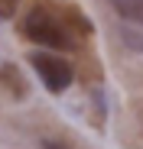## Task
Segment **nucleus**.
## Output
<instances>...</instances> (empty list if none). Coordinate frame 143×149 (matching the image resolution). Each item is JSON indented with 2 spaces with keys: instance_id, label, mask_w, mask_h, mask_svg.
I'll use <instances>...</instances> for the list:
<instances>
[{
  "instance_id": "obj_1",
  "label": "nucleus",
  "mask_w": 143,
  "mask_h": 149,
  "mask_svg": "<svg viewBox=\"0 0 143 149\" xmlns=\"http://www.w3.org/2000/svg\"><path fill=\"white\" fill-rule=\"evenodd\" d=\"M20 33L26 36L36 45L55 49V52H65V49H75V36H72L68 19L59 16L49 7H33L26 16L20 19Z\"/></svg>"
},
{
  "instance_id": "obj_2",
  "label": "nucleus",
  "mask_w": 143,
  "mask_h": 149,
  "mask_svg": "<svg viewBox=\"0 0 143 149\" xmlns=\"http://www.w3.org/2000/svg\"><path fill=\"white\" fill-rule=\"evenodd\" d=\"M29 65H33V71L39 74L42 88L49 91V94H62V91H68L72 78H75L72 65H68L62 55H55V52H33V55H29Z\"/></svg>"
},
{
  "instance_id": "obj_3",
  "label": "nucleus",
  "mask_w": 143,
  "mask_h": 149,
  "mask_svg": "<svg viewBox=\"0 0 143 149\" xmlns=\"http://www.w3.org/2000/svg\"><path fill=\"white\" fill-rule=\"evenodd\" d=\"M114 10L130 23H143V0H111Z\"/></svg>"
},
{
  "instance_id": "obj_4",
  "label": "nucleus",
  "mask_w": 143,
  "mask_h": 149,
  "mask_svg": "<svg viewBox=\"0 0 143 149\" xmlns=\"http://www.w3.org/2000/svg\"><path fill=\"white\" fill-rule=\"evenodd\" d=\"M0 78H4V81H10L13 94H16V91H20V97L26 94V84H23V78L16 74V68H13V65H4V68H0Z\"/></svg>"
},
{
  "instance_id": "obj_5",
  "label": "nucleus",
  "mask_w": 143,
  "mask_h": 149,
  "mask_svg": "<svg viewBox=\"0 0 143 149\" xmlns=\"http://www.w3.org/2000/svg\"><path fill=\"white\" fill-rule=\"evenodd\" d=\"M16 7H20V0H0V19H13Z\"/></svg>"
},
{
  "instance_id": "obj_6",
  "label": "nucleus",
  "mask_w": 143,
  "mask_h": 149,
  "mask_svg": "<svg viewBox=\"0 0 143 149\" xmlns=\"http://www.w3.org/2000/svg\"><path fill=\"white\" fill-rule=\"evenodd\" d=\"M46 149H65V146H55V143H52V146H46Z\"/></svg>"
}]
</instances>
